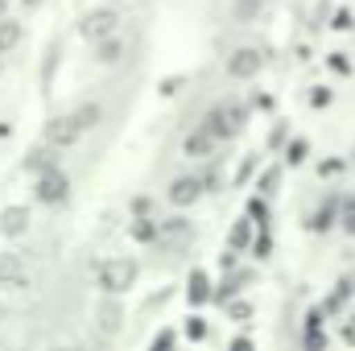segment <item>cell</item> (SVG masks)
Listing matches in <instances>:
<instances>
[{
  "label": "cell",
  "instance_id": "26",
  "mask_svg": "<svg viewBox=\"0 0 355 351\" xmlns=\"http://www.w3.org/2000/svg\"><path fill=\"white\" fill-rule=\"evenodd\" d=\"M0 17H4V0H0Z\"/></svg>",
  "mask_w": 355,
  "mask_h": 351
},
{
  "label": "cell",
  "instance_id": "8",
  "mask_svg": "<svg viewBox=\"0 0 355 351\" xmlns=\"http://www.w3.org/2000/svg\"><path fill=\"white\" fill-rule=\"evenodd\" d=\"M202 186H207V178H198V174L178 178L174 186H170V203H174V207H190V203H198Z\"/></svg>",
  "mask_w": 355,
  "mask_h": 351
},
{
  "label": "cell",
  "instance_id": "12",
  "mask_svg": "<svg viewBox=\"0 0 355 351\" xmlns=\"http://www.w3.org/2000/svg\"><path fill=\"white\" fill-rule=\"evenodd\" d=\"M29 228V211L25 207H8L4 215H0V232H8V236H21Z\"/></svg>",
  "mask_w": 355,
  "mask_h": 351
},
{
  "label": "cell",
  "instance_id": "23",
  "mask_svg": "<svg viewBox=\"0 0 355 351\" xmlns=\"http://www.w3.org/2000/svg\"><path fill=\"white\" fill-rule=\"evenodd\" d=\"M178 339L174 335H170V331H166V335H157V339H153V348H174Z\"/></svg>",
  "mask_w": 355,
  "mask_h": 351
},
{
  "label": "cell",
  "instance_id": "15",
  "mask_svg": "<svg viewBox=\"0 0 355 351\" xmlns=\"http://www.w3.org/2000/svg\"><path fill=\"white\" fill-rule=\"evenodd\" d=\"M75 120L83 124V132L99 124V103H83V108H75Z\"/></svg>",
  "mask_w": 355,
  "mask_h": 351
},
{
  "label": "cell",
  "instance_id": "17",
  "mask_svg": "<svg viewBox=\"0 0 355 351\" xmlns=\"http://www.w3.org/2000/svg\"><path fill=\"white\" fill-rule=\"evenodd\" d=\"M50 166H54V162H50V153H42V149H37V153H29V170H50Z\"/></svg>",
  "mask_w": 355,
  "mask_h": 351
},
{
  "label": "cell",
  "instance_id": "18",
  "mask_svg": "<svg viewBox=\"0 0 355 351\" xmlns=\"http://www.w3.org/2000/svg\"><path fill=\"white\" fill-rule=\"evenodd\" d=\"M331 223H335V207H322V211L314 215V228L322 232V228H331Z\"/></svg>",
  "mask_w": 355,
  "mask_h": 351
},
{
  "label": "cell",
  "instance_id": "1",
  "mask_svg": "<svg viewBox=\"0 0 355 351\" xmlns=\"http://www.w3.org/2000/svg\"><path fill=\"white\" fill-rule=\"evenodd\" d=\"M132 281H137V261L112 257V261L99 264V285H103L107 293H124V289H132Z\"/></svg>",
  "mask_w": 355,
  "mask_h": 351
},
{
  "label": "cell",
  "instance_id": "21",
  "mask_svg": "<svg viewBox=\"0 0 355 351\" xmlns=\"http://www.w3.org/2000/svg\"><path fill=\"white\" fill-rule=\"evenodd\" d=\"M248 211H252V215H261V219H265V215H268L265 198H252V203H248Z\"/></svg>",
  "mask_w": 355,
  "mask_h": 351
},
{
  "label": "cell",
  "instance_id": "6",
  "mask_svg": "<svg viewBox=\"0 0 355 351\" xmlns=\"http://www.w3.org/2000/svg\"><path fill=\"white\" fill-rule=\"evenodd\" d=\"M261 67H265V54L252 50V46H244V50H236L227 58V75L232 79H252V75H261Z\"/></svg>",
  "mask_w": 355,
  "mask_h": 351
},
{
  "label": "cell",
  "instance_id": "14",
  "mask_svg": "<svg viewBox=\"0 0 355 351\" xmlns=\"http://www.w3.org/2000/svg\"><path fill=\"white\" fill-rule=\"evenodd\" d=\"M186 298H190L194 306L211 298V285H207V273H194V277H190V289H186Z\"/></svg>",
  "mask_w": 355,
  "mask_h": 351
},
{
  "label": "cell",
  "instance_id": "16",
  "mask_svg": "<svg viewBox=\"0 0 355 351\" xmlns=\"http://www.w3.org/2000/svg\"><path fill=\"white\" fill-rule=\"evenodd\" d=\"M132 236H137V240H157V223H153V219H137V223H132Z\"/></svg>",
  "mask_w": 355,
  "mask_h": 351
},
{
  "label": "cell",
  "instance_id": "19",
  "mask_svg": "<svg viewBox=\"0 0 355 351\" xmlns=\"http://www.w3.org/2000/svg\"><path fill=\"white\" fill-rule=\"evenodd\" d=\"M248 244V223H236V232H232V248H244Z\"/></svg>",
  "mask_w": 355,
  "mask_h": 351
},
{
  "label": "cell",
  "instance_id": "2",
  "mask_svg": "<svg viewBox=\"0 0 355 351\" xmlns=\"http://www.w3.org/2000/svg\"><path fill=\"white\" fill-rule=\"evenodd\" d=\"M202 124H211V128L227 141V137H236V132L244 128V108H240V103H215Z\"/></svg>",
  "mask_w": 355,
  "mask_h": 351
},
{
  "label": "cell",
  "instance_id": "9",
  "mask_svg": "<svg viewBox=\"0 0 355 351\" xmlns=\"http://www.w3.org/2000/svg\"><path fill=\"white\" fill-rule=\"evenodd\" d=\"M190 236H194V228H190L186 219H162V223H157V244L178 248V244H186Z\"/></svg>",
  "mask_w": 355,
  "mask_h": 351
},
{
  "label": "cell",
  "instance_id": "4",
  "mask_svg": "<svg viewBox=\"0 0 355 351\" xmlns=\"http://www.w3.org/2000/svg\"><path fill=\"white\" fill-rule=\"evenodd\" d=\"M67 194H71V182L62 170H42L37 178V203H46V207H58V203H67Z\"/></svg>",
  "mask_w": 355,
  "mask_h": 351
},
{
  "label": "cell",
  "instance_id": "11",
  "mask_svg": "<svg viewBox=\"0 0 355 351\" xmlns=\"http://www.w3.org/2000/svg\"><path fill=\"white\" fill-rule=\"evenodd\" d=\"M95 58L103 62V67H112V62H120L124 58V42L112 33V37H103V42H95Z\"/></svg>",
  "mask_w": 355,
  "mask_h": 351
},
{
  "label": "cell",
  "instance_id": "10",
  "mask_svg": "<svg viewBox=\"0 0 355 351\" xmlns=\"http://www.w3.org/2000/svg\"><path fill=\"white\" fill-rule=\"evenodd\" d=\"M29 281V268L21 257H8V252H0V285H25Z\"/></svg>",
  "mask_w": 355,
  "mask_h": 351
},
{
  "label": "cell",
  "instance_id": "25",
  "mask_svg": "<svg viewBox=\"0 0 355 351\" xmlns=\"http://www.w3.org/2000/svg\"><path fill=\"white\" fill-rule=\"evenodd\" d=\"M21 4H42V0H21Z\"/></svg>",
  "mask_w": 355,
  "mask_h": 351
},
{
  "label": "cell",
  "instance_id": "22",
  "mask_svg": "<svg viewBox=\"0 0 355 351\" xmlns=\"http://www.w3.org/2000/svg\"><path fill=\"white\" fill-rule=\"evenodd\" d=\"M343 228H347V232L355 236V203L347 207V211H343Z\"/></svg>",
  "mask_w": 355,
  "mask_h": 351
},
{
  "label": "cell",
  "instance_id": "20",
  "mask_svg": "<svg viewBox=\"0 0 355 351\" xmlns=\"http://www.w3.org/2000/svg\"><path fill=\"white\" fill-rule=\"evenodd\" d=\"M186 331H190V339H202V335H207V327H202V318H190V327H186Z\"/></svg>",
  "mask_w": 355,
  "mask_h": 351
},
{
  "label": "cell",
  "instance_id": "24",
  "mask_svg": "<svg viewBox=\"0 0 355 351\" xmlns=\"http://www.w3.org/2000/svg\"><path fill=\"white\" fill-rule=\"evenodd\" d=\"M302 153H306V141H297V145H289V157H293V162H302Z\"/></svg>",
  "mask_w": 355,
  "mask_h": 351
},
{
  "label": "cell",
  "instance_id": "5",
  "mask_svg": "<svg viewBox=\"0 0 355 351\" xmlns=\"http://www.w3.org/2000/svg\"><path fill=\"white\" fill-rule=\"evenodd\" d=\"M120 29V17L112 12V8H95L83 17V25H79V33L87 37V42H103V37H112Z\"/></svg>",
  "mask_w": 355,
  "mask_h": 351
},
{
  "label": "cell",
  "instance_id": "7",
  "mask_svg": "<svg viewBox=\"0 0 355 351\" xmlns=\"http://www.w3.org/2000/svg\"><path fill=\"white\" fill-rule=\"evenodd\" d=\"M219 145H223V137H219L211 124H198V128L186 137V157H211Z\"/></svg>",
  "mask_w": 355,
  "mask_h": 351
},
{
  "label": "cell",
  "instance_id": "3",
  "mask_svg": "<svg viewBox=\"0 0 355 351\" xmlns=\"http://www.w3.org/2000/svg\"><path fill=\"white\" fill-rule=\"evenodd\" d=\"M79 137H83V124L75 120V112L54 116V120L46 124V145H50V149H67V145H75Z\"/></svg>",
  "mask_w": 355,
  "mask_h": 351
},
{
  "label": "cell",
  "instance_id": "13",
  "mask_svg": "<svg viewBox=\"0 0 355 351\" xmlns=\"http://www.w3.org/2000/svg\"><path fill=\"white\" fill-rule=\"evenodd\" d=\"M17 42H21V25L8 21V17H0V54H8Z\"/></svg>",
  "mask_w": 355,
  "mask_h": 351
}]
</instances>
